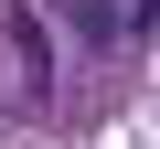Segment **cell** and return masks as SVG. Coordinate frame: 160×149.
I'll return each mask as SVG.
<instances>
[{
    "instance_id": "cell-1",
    "label": "cell",
    "mask_w": 160,
    "mask_h": 149,
    "mask_svg": "<svg viewBox=\"0 0 160 149\" xmlns=\"http://www.w3.org/2000/svg\"><path fill=\"white\" fill-rule=\"evenodd\" d=\"M11 53H22V74H32V96H43V85H53V43H43V22H32V11L11 22Z\"/></svg>"
},
{
    "instance_id": "cell-2",
    "label": "cell",
    "mask_w": 160,
    "mask_h": 149,
    "mask_svg": "<svg viewBox=\"0 0 160 149\" xmlns=\"http://www.w3.org/2000/svg\"><path fill=\"white\" fill-rule=\"evenodd\" d=\"M64 11H75V32H86V43H118V11H107V0H64Z\"/></svg>"
}]
</instances>
